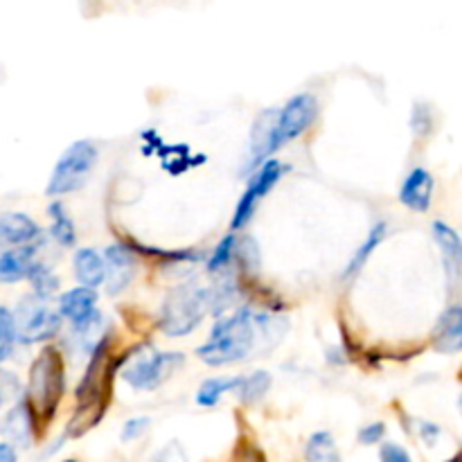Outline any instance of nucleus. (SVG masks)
Segmentation results:
<instances>
[{"label":"nucleus","mask_w":462,"mask_h":462,"mask_svg":"<svg viewBox=\"0 0 462 462\" xmlns=\"http://www.w3.org/2000/svg\"><path fill=\"white\" fill-rule=\"evenodd\" d=\"M0 237L5 244H14V246H32V242L41 237V228L30 217L9 212L0 219Z\"/></svg>","instance_id":"nucleus-16"},{"label":"nucleus","mask_w":462,"mask_h":462,"mask_svg":"<svg viewBox=\"0 0 462 462\" xmlns=\"http://www.w3.org/2000/svg\"><path fill=\"white\" fill-rule=\"evenodd\" d=\"M316 116H319V102L314 95L300 93L296 97L289 99L282 108H280L278 122H275L273 143H271V153L282 149L284 144L293 143L300 138L311 125H314Z\"/></svg>","instance_id":"nucleus-6"},{"label":"nucleus","mask_w":462,"mask_h":462,"mask_svg":"<svg viewBox=\"0 0 462 462\" xmlns=\"http://www.w3.org/2000/svg\"><path fill=\"white\" fill-rule=\"evenodd\" d=\"M307 462H341L332 433L319 431L310 438L305 449Z\"/></svg>","instance_id":"nucleus-20"},{"label":"nucleus","mask_w":462,"mask_h":462,"mask_svg":"<svg viewBox=\"0 0 462 462\" xmlns=\"http://www.w3.org/2000/svg\"><path fill=\"white\" fill-rule=\"evenodd\" d=\"M104 262H106V284L108 293L116 296V293L125 291L131 284L135 275V260L131 255V251L126 246H108L104 253Z\"/></svg>","instance_id":"nucleus-12"},{"label":"nucleus","mask_w":462,"mask_h":462,"mask_svg":"<svg viewBox=\"0 0 462 462\" xmlns=\"http://www.w3.org/2000/svg\"><path fill=\"white\" fill-rule=\"evenodd\" d=\"M260 319L262 316H255L248 310L237 311L228 319H221L212 328L206 346L197 350L199 359L208 365H228L244 361L253 352V346H255L257 328L264 325L257 323Z\"/></svg>","instance_id":"nucleus-2"},{"label":"nucleus","mask_w":462,"mask_h":462,"mask_svg":"<svg viewBox=\"0 0 462 462\" xmlns=\"http://www.w3.org/2000/svg\"><path fill=\"white\" fill-rule=\"evenodd\" d=\"M95 305H97V293L95 289L88 287H77L70 289L61 296L59 300V310L72 323V328L77 332H84L88 329L95 320H99V314L95 311Z\"/></svg>","instance_id":"nucleus-10"},{"label":"nucleus","mask_w":462,"mask_h":462,"mask_svg":"<svg viewBox=\"0 0 462 462\" xmlns=\"http://www.w3.org/2000/svg\"><path fill=\"white\" fill-rule=\"evenodd\" d=\"M34 246H16L12 251H5L0 257V282H18L23 278H30V271L34 266Z\"/></svg>","instance_id":"nucleus-17"},{"label":"nucleus","mask_w":462,"mask_h":462,"mask_svg":"<svg viewBox=\"0 0 462 462\" xmlns=\"http://www.w3.org/2000/svg\"><path fill=\"white\" fill-rule=\"evenodd\" d=\"M383 237H386V224H383V221H382V224H377L373 230H370L368 239H365L364 246H359V251L355 253V257H352L350 264H347V269H346V273H343V278H352V275H355V273H359V271L364 269L365 262H368V257L373 255L374 248H377L379 244L383 242Z\"/></svg>","instance_id":"nucleus-22"},{"label":"nucleus","mask_w":462,"mask_h":462,"mask_svg":"<svg viewBox=\"0 0 462 462\" xmlns=\"http://www.w3.org/2000/svg\"><path fill=\"white\" fill-rule=\"evenodd\" d=\"M413 131L418 135H424L431 131V116H429V108L427 106H415L413 111Z\"/></svg>","instance_id":"nucleus-29"},{"label":"nucleus","mask_w":462,"mask_h":462,"mask_svg":"<svg viewBox=\"0 0 462 462\" xmlns=\"http://www.w3.org/2000/svg\"><path fill=\"white\" fill-rule=\"evenodd\" d=\"M18 341V325L12 311L7 307L0 310V359L7 361L14 350V343Z\"/></svg>","instance_id":"nucleus-24"},{"label":"nucleus","mask_w":462,"mask_h":462,"mask_svg":"<svg viewBox=\"0 0 462 462\" xmlns=\"http://www.w3.org/2000/svg\"><path fill=\"white\" fill-rule=\"evenodd\" d=\"M68 462H72V460H68Z\"/></svg>","instance_id":"nucleus-36"},{"label":"nucleus","mask_w":462,"mask_h":462,"mask_svg":"<svg viewBox=\"0 0 462 462\" xmlns=\"http://www.w3.org/2000/svg\"><path fill=\"white\" fill-rule=\"evenodd\" d=\"M50 217H52V237L54 242L61 246H72L75 244V224L68 217L66 208L61 203H52L50 206Z\"/></svg>","instance_id":"nucleus-23"},{"label":"nucleus","mask_w":462,"mask_h":462,"mask_svg":"<svg viewBox=\"0 0 462 462\" xmlns=\"http://www.w3.org/2000/svg\"><path fill=\"white\" fill-rule=\"evenodd\" d=\"M271 388V374L264 370H255L253 374L242 377V386H239L237 395L244 404H257L262 397L269 393Z\"/></svg>","instance_id":"nucleus-21"},{"label":"nucleus","mask_w":462,"mask_h":462,"mask_svg":"<svg viewBox=\"0 0 462 462\" xmlns=\"http://www.w3.org/2000/svg\"><path fill=\"white\" fill-rule=\"evenodd\" d=\"M239 386H242V377H230V379L215 377V379H208V382L201 386V391L197 393V404L199 406H206V409H210V406L219 404L221 397H224L226 393H230V391L237 393Z\"/></svg>","instance_id":"nucleus-19"},{"label":"nucleus","mask_w":462,"mask_h":462,"mask_svg":"<svg viewBox=\"0 0 462 462\" xmlns=\"http://www.w3.org/2000/svg\"><path fill=\"white\" fill-rule=\"evenodd\" d=\"M75 271L77 280H79L84 287L95 289L106 280V262L93 251V248H81L75 255Z\"/></svg>","instance_id":"nucleus-18"},{"label":"nucleus","mask_w":462,"mask_h":462,"mask_svg":"<svg viewBox=\"0 0 462 462\" xmlns=\"http://www.w3.org/2000/svg\"><path fill=\"white\" fill-rule=\"evenodd\" d=\"M449 462H462V451H460V454H458V456H454V458H451Z\"/></svg>","instance_id":"nucleus-34"},{"label":"nucleus","mask_w":462,"mask_h":462,"mask_svg":"<svg viewBox=\"0 0 462 462\" xmlns=\"http://www.w3.org/2000/svg\"><path fill=\"white\" fill-rule=\"evenodd\" d=\"M18 338L23 343H39L50 341L54 334L61 328V319L59 314L50 311L43 302L39 300H25L21 311H18Z\"/></svg>","instance_id":"nucleus-9"},{"label":"nucleus","mask_w":462,"mask_h":462,"mask_svg":"<svg viewBox=\"0 0 462 462\" xmlns=\"http://www.w3.org/2000/svg\"><path fill=\"white\" fill-rule=\"evenodd\" d=\"M212 307V291L199 284H180L167 296L161 311V329L167 337H188L201 325Z\"/></svg>","instance_id":"nucleus-4"},{"label":"nucleus","mask_w":462,"mask_h":462,"mask_svg":"<svg viewBox=\"0 0 462 462\" xmlns=\"http://www.w3.org/2000/svg\"><path fill=\"white\" fill-rule=\"evenodd\" d=\"M458 406H460V411H462V397H460V402H458Z\"/></svg>","instance_id":"nucleus-35"},{"label":"nucleus","mask_w":462,"mask_h":462,"mask_svg":"<svg viewBox=\"0 0 462 462\" xmlns=\"http://www.w3.org/2000/svg\"><path fill=\"white\" fill-rule=\"evenodd\" d=\"M95 162H97V147L93 143H88V140L72 143L54 165L45 194L54 199L79 189L88 180Z\"/></svg>","instance_id":"nucleus-5"},{"label":"nucleus","mask_w":462,"mask_h":462,"mask_svg":"<svg viewBox=\"0 0 462 462\" xmlns=\"http://www.w3.org/2000/svg\"><path fill=\"white\" fill-rule=\"evenodd\" d=\"M63 391H66V370H63L61 352L48 346L32 364L30 383H27V404L32 415H36L43 427L57 413Z\"/></svg>","instance_id":"nucleus-3"},{"label":"nucleus","mask_w":462,"mask_h":462,"mask_svg":"<svg viewBox=\"0 0 462 462\" xmlns=\"http://www.w3.org/2000/svg\"><path fill=\"white\" fill-rule=\"evenodd\" d=\"M0 462H16L14 449L7 445V442H5V445H0Z\"/></svg>","instance_id":"nucleus-33"},{"label":"nucleus","mask_w":462,"mask_h":462,"mask_svg":"<svg viewBox=\"0 0 462 462\" xmlns=\"http://www.w3.org/2000/svg\"><path fill=\"white\" fill-rule=\"evenodd\" d=\"M147 427H149V420L147 418L129 420V422L125 424V431H122V440H125V442L135 440V438H140L144 431H147Z\"/></svg>","instance_id":"nucleus-28"},{"label":"nucleus","mask_w":462,"mask_h":462,"mask_svg":"<svg viewBox=\"0 0 462 462\" xmlns=\"http://www.w3.org/2000/svg\"><path fill=\"white\" fill-rule=\"evenodd\" d=\"M152 462H188V458H185V451L179 442H170L153 456Z\"/></svg>","instance_id":"nucleus-27"},{"label":"nucleus","mask_w":462,"mask_h":462,"mask_svg":"<svg viewBox=\"0 0 462 462\" xmlns=\"http://www.w3.org/2000/svg\"><path fill=\"white\" fill-rule=\"evenodd\" d=\"M382 462H411V458L402 447L386 445L382 449Z\"/></svg>","instance_id":"nucleus-31"},{"label":"nucleus","mask_w":462,"mask_h":462,"mask_svg":"<svg viewBox=\"0 0 462 462\" xmlns=\"http://www.w3.org/2000/svg\"><path fill=\"white\" fill-rule=\"evenodd\" d=\"M30 282L34 284V291L39 298L52 296L59 287V282H57V278L52 275V271H50L45 264H39V262H34V266H32Z\"/></svg>","instance_id":"nucleus-25"},{"label":"nucleus","mask_w":462,"mask_h":462,"mask_svg":"<svg viewBox=\"0 0 462 462\" xmlns=\"http://www.w3.org/2000/svg\"><path fill=\"white\" fill-rule=\"evenodd\" d=\"M237 244L239 242L235 235H228V237L221 239V244L215 248L210 260H208V271H210V273H219L221 269H226V266L230 264V260H233Z\"/></svg>","instance_id":"nucleus-26"},{"label":"nucleus","mask_w":462,"mask_h":462,"mask_svg":"<svg viewBox=\"0 0 462 462\" xmlns=\"http://www.w3.org/2000/svg\"><path fill=\"white\" fill-rule=\"evenodd\" d=\"M422 436L429 445H433V442H436V438L440 436V429L433 427V424H429V422H422Z\"/></svg>","instance_id":"nucleus-32"},{"label":"nucleus","mask_w":462,"mask_h":462,"mask_svg":"<svg viewBox=\"0 0 462 462\" xmlns=\"http://www.w3.org/2000/svg\"><path fill=\"white\" fill-rule=\"evenodd\" d=\"M179 365H183V355H179V352H149V355L131 359L122 377H125L135 391H153V388L161 386Z\"/></svg>","instance_id":"nucleus-7"},{"label":"nucleus","mask_w":462,"mask_h":462,"mask_svg":"<svg viewBox=\"0 0 462 462\" xmlns=\"http://www.w3.org/2000/svg\"><path fill=\"white\" fill-rule=\"evenodd\" d=\"M433 347L442 355L462 352V305H454L440 316L433 332Z\"/></svg>","instance_id":"nucleus-13"},{"label":"nucleus","mask_w":462,"mask_h":462,"mask_svg":"<svg viewBox=\"0 0 462 462\" xmlns=\"http://www.w3.org/2000/svg\"><path fill=\"white\" fill-rule=\"evenodd\" d=\"M433 197V176L429 174L427 170L418 167V170L411 171L406 176L404 185H402L400 201L404 203L406 208L415 212H427L429 206H431Z\"/></svg>","instance_id":"nucleus-14"},{"label":"nucleus","mask_w":462,"mask_h":462,"mask_svg":"<svg viewBox=\"0 0 462 462\" xmlns=\"http://www.w3.org/2000/svg\"><path fill=\"white\" fill-rule=\"evenodd\" d=\"M3 429L9 442H14L21 449H27L32 445V438H34V415H32L30 404L21 402V404L14 406L5 418Z\"/></svg>","instance_id":"nucleus-15"},{"label":"nucleus","mask_w":462,"mask_h":462,"mask_svg":"<svg viewBox=\"0 0 462 462\" xmlns=\"http://www.w3.org/2000/svg\"><path fill=\"white\" fill-rule=\"evenodd\" d=\"M433 237L440 246L442 262H445L447 278L449 284L456 289H462V239L454 228H449L442 221L433 224Z\"/></svg>","instance_id":"nucleus-11"},{"label":"nucleus","mask_w":462,"mask_h":462,"mask_svg":"<svg viewBox=\"0 0 462 462\" xmlns=\"http://www.w3.org/2000/svg\"><path fill=\"white\" fill-rule=\"evenodd\" d=\"M113 370L116 368L111 365V346H108V338H102L90 355V364L86 368L84 379L77 386L75 415L68 422V436L70 438H81L102 422L104 413L111 404Z\"/></svg>","instance_id":"nucleus-1"},{"label":"nucleus","mask_w":462,"mask_h":462,"mask_svg":"<svg viewBox=\"0 0 462 462\" xmlns=\"http://www.w3.org/2000/svg\"><path fill=\"white\" fill-rule=\"evenodd\" d=\"M383 433H386V427H383L382 422H377V424H370V427L361 429V433H359V440L364 442V445H377V442L382 440V438H383Z\"/></svg>","instance_id":"nucleus-30"},{"label":"nucleus","mask_w":462,"mask_h":462,"mask_svg":"<svg viewBox=\"0 0 462 462\" xmlns=\"http://www.w3.org/2000/svg\"><path fill=\"white\" fill-rule=\"evenodd\" d=\"M282 174H284V167L280 165L278 161H273V158H271L269 162H264V165L257 170V174L253 176L251 183H248L246 192H244L242 199H239L237 208H235L230 228L239 230L253 219V215H255L260 201L271 192V189L275 188V185H278V180L282 179Z\"/></svg>","instance_id":"nucleus-8"}]
</instances>
